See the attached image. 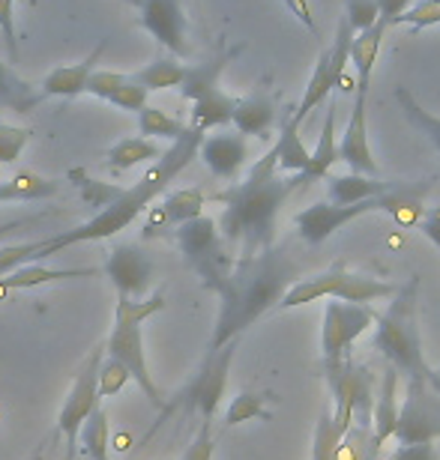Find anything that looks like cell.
<instances>
[{
	"instance_id": "cell-1",
	"label": "cell",
	"mask_w": 440,
	"mask_h": 460,
	"mask_svg": "<svg viewBox=\"0 0 440 460\" xmlns=\"http://www.w3.org/2000/svg\"><path fill=\"white\" fill-rule=\"evenodd\" d=\"M302 279V266L288 245H270L252 257H237L228 279L219 284V317L207 353L240 341L249 326L273 311L293 281Z\"/></svg>"
},
{
	"instance_id": "cell-2",
	"label": "cell",
	"mask_w": 440,
	"mask_h": 460,
	"mask_svg": "<svg viewBox=\"0 0 440 460\" xmlns=\"http://www.w3.org/2000/svg\"><path fill=\"white\" fill-rule=\"evenodd\" d=\"M302 186L300 173L282 177L276 150H270L252 164L243 182H234L222 191H216L213 200L222 204L219 234L228 252L237 257H252L264 248L276 245V222L279 213L291 198V191Z\"/></svg>"
},
{
	"instance_id": "cell-3",
	"label": "cell",
	"mask_w": 440,
	"mask_h": 460,
	"mask_svg": "<svg viewBox=\"0 0 440 460\" xmlns=\"http://www.w3.org/2000/svg\"><path fill=\"white\" fill-rule=\"evenodd\" d=\"M201 137H204V132H198V128L189 126L177 141H171L168 150L150 164V171H147L132 189H126V191L117 189L114 198L108 200V204L99 209L90 222L78 225L76 230H63V234L42 236L40 248H36V254H33V263L49 261V257L67 252V248H72V245L99 243V239H108V236H114V234H121V230L130 227L135 218H139L141 213H147L150 204H156V200L168 191L171 182L189 168V162L198 155Z\"/></svg>"
},
{
	"instance_id": "cell-4",
	"label": "cell",
	"mask_w": 440,
	"mask_h": 460,
	"mask_svg": "<svg viewBox=\"0 0 440 460\" xmlns=\"http://www.w3.org/2000/svg\"><path fill=\"white\" fill-rule=\"evenodd\" d=\"M419 279L414 275L405 288H399L390 296L387 311H378V332H374V349L396 367V371L408 374V380H428L432 365L423 356V335H419Z\"/></svg>"
},
{
	"instance_id": "cell-5",
	"label": "cell",
	"mask_w": 440,
	"mask_h": 460,
	"mask_svg": "<svg viewBox=\"0 0 440 460\" xmlns=\"http://www.w3.org/2000/svg\"><path fill=\"white\" fill-rule=\"evenodd\" d=\"M162 308H165V296H162V293H153L150 299L117 296L114 326H112V335L105 338V356L114 358V362H121L126 371H130L132 383H139V389L147 394V401H150L159 412L165 410V398H162L159 385H156V380H153L150 367H147L141 326L153 314H159Z\"/></svg>"
},
{
	"instance_id": "cell-6",
	"label": "cell",
	"mask_w": 440,
	"mask_h": 460,
	"mask_svg": "<svg viewBox=\"0 0 440 460\" xmlns=\"http://www.w3.org/2000/svg\"><path fill=\"white\" fill-rule=\"evenodd\" d=\"M171 234H174V243L180 248V254L186 257V263L198 272L201 284L216 293L219 284L228 279V272H231V266H234V254L225 248L216 218H210V216L189 218V222L174 227Z\"/></svg>"
},
{
	"instance_id": "cell-7",
	"label": "cell",
	"mask_w": 440,
	"mask_h": 460,
	"mask_svg": "<svg viewBox=\"0 0 440 460\" xmlns=\"http://www.w3.org/2000/svg\"><path fill=\"white\" fill-rule=\"evenodd\" d=\"M327 385L333 394V421L338 434H347L351 425L372 428V410H374V376L369 367L354 365L345 358L336 371H327Z\"/></svg>"
},
{
	"instance_id": "cell-8",
	"label": "cell",
	"mask_w": 440,
	"mask_h": 460,
	"mask_svg": "<svg viewBox=\"0 0 440 460\" xmlns=\"http://www.w3.org/2000/svg\"><path fill=\"white\" fill-rule=\"evenodd\" d=\"M237 344H240V341H231V344L219 347L216 353H207L204 362H201V367H198V374L192 376L186 389L177 394V401L165 403L162 419L168 416V412H174V410H183V412H198L201 421H213L219 403H222V398H225L228 374H231Z\"/></svg>"
},
{
	"instance_id": "cell-9",
	"label": "cell",
	"mask_w": 440,
	"mask_h": 460,
	"mask_svg": "<svg viewBox=\"0 0 440 460\" xmlns=\"http://www.w3.org/2000/svg\"><path fill=\"white\" fill-rule=\"evenodd\" d=\"M378 311L372 305H354V302H327L324 320H320V358L324 374L336 371L347 358V349L356 344L365 329L374 326Z\"/></svg>"
},
{
	"instance_id": "cell-10",
	"label": "cell",
	"mask_w": 440,
	"mask_h": 460,
	"mask_svg": "<svg viewBox=\"0 0 440 460\" xmlns=\"http://www.w3.org/2000/svg\"><path fill=\"white\" fill-rule=\"evenodd\" d=\"M351 40H354V31H351V24H347L345 15H342L333 45H329V49H320L315 72H311L309 84H306V90H302V99H300L297 111L291 114V119L297 126H302V119H306L318 105H324L327 99L333 96V90L338 87V81H342V75L347 72V63H351Z\"/></svg>"
},
{
	"instance_id": "cell-11",
	"label": "cell",
	"mask_w": 440,
	"mask_h": 460,
	"mask_svg": "<svg viewBox=\"0 0 440 460\" xmlns=\"http://www.w3.org/2000/svg\"><path fill=\"white\" fill-rule=\"evenodd\" d=\"M103 358H105V341L90 349L85 356V362L78 365L76 380H72L67 401H63V407L58 412V434L67 437L69 460L76 457V439H78L81 425H85V419L99 407L96 380H99V365H103Z\"/></svg>"
},
{
	"instance_id": "cell-12",
	"label": "cell",
	"mask_w": 440,
	"mask_h": 460,
	"mask_svg": "<svg viewBox=\"0 0 440 460\" xmlns=\"http://www.w3.org/2000/svg\"><path fill=\"white\" fill-rule=\"evenodd\" d=\"M396 443L419 446L440 439V392L428 380H408L405 407L399 410Z\"/></svg>"
},
{
	"instance_id": "cell-13",
	"label": "cell",
	"mask_w": 440,
	"mask_h": 460,
	"mask_svg": "<svg viewBox=\"0 0 440 460\" xmlns=\"http://www.w3.org/2000/svg\"><path fill=\"white\" fill-rule=\"evenodd\" d=\"M139 6V22L171 58H189V18L186 0H132Z\"/></svg>"
},
{
	"instance_id": "cell-14",
	"label": "cell",
	"mask_w": 440,
	"mask_h": 460,
	"mask_svg": "<svg viewBox=\"0 0 440 460\" xmlns=\"http://www.w3.org/2000/svg\"><path fill=\"white\" fill-rule=\"evenodd\" d=\"M383 209V195L372 198V200H360V204H347V207H338V204H311L306 207L302 213H297L293 218V227L302 243L309 245H320L324 239H329L336 230H342L345 225L356 222L360 216H369V213H381Z\"/></svg>"
},
{
	"instance_id": "cell-15",
	"label": "cell",
	"mask_w": 440,
	"mask_h": 460,
	"mask_svg": "<svg viewBox=\"0 0 440 460\" xmlns=\"http://www.w3.org/2000/svg\"><path fill=\"white\" fill-rule=\"evenodd\" d=\"M103 272H105V279L114 284L117 296L141 299L147 293V288L153 284L150 254L135 243H117L105 257Z\"/></svg>"
},
{
	"instance_id": "cell-16",
	"label": "cell",
	"mask_w": 440,
	"mask_h": 460,
	"mask_svg": "<svg viewBox=\"0 0 440 460\" xmlns=\"http://www.w3.org/2000/svg\"><path fill=\"white\" fill-rule=\"evenodd\" d=\"M365 102H369V90H354V111L347 119L345 135L338 137L336 150L338 162H345L354 173H369L378 177V162L369 146V117H365Z\"/></svg>"
},
{
	"instance_id": "cell-17",
	"label": "cell",
	"mask_w": 440,
	"mask_h": 460,
	"mask_svg": "<svg viewBox=\"0 0 440 460\" xmlns=\"http://www.w3.org/2000/svg\"><path fill=\"white\" fill-rule=\"evenodd\" d=\"M207 195L201 189H177L171 195L162 198V204H150L147 209V222H144V236H162L171 234L174 227L189 222V218L204 216Z\"/></svg>"
},
{
	"instance_id": "cell-18",
	"label": "cell",
	"mask_w": 440,
	"mask_h": 460,
	"mask_svg": "<svg viewBox=\"0 0 440 460\" xmlns=\"http://www.w3.org/2000/svg\"><path fill=\"white\" fill-rule=\"evenodd\" d=\"M198 159L207 164L216 180H237L243 164L249 162V144L240 132L204 135L198 144Z\"/></svg>"
},
{
	"instance_id": "cell-19",
	"label": "cell",
	"mask_w": 440,
	"mask_h": 460,
	"mask_svg": "<svg viewBox=\"0 0 440 460\" xmlns=\"http://www.w3.org/2000/svg\"><path fill=\"white\" fill-rule=\"evenodd\" d=\"M396 425H399V371L387 365L378 392H374V410H372V446L378 452H383V446L396 437Z\"/></svg>"
},
{
	"instance_id": "cell-20",
	"label": "cell",
	"mask_w": 440,
	"mask_h": 460,
	"mask_svg": "<svg viewBox=\"0 0 440 460\" xmlns=\"http://www.w3.org/2000/svg\"><path fill=\"white\" fill-rule=\"evenodd\" d=\"M108 42H99V49L90 51V58L78 60V63H67V66H58L51 69L49 75L40 81V90L42 96H60V99H76V96H85V87H87V78L90 72L96 69L99 58H103Z\"/></svg>"
},
{
	"instance_id": "cell-21",
	"label": "cell",
	"mask_w": 440,
	"mask_h": 460,
	"mask_svg": "<svg viewBox=\"0 0 440 460\" xmlns=\"http://www.w3.org/2000/svg\"><path fill=\"white\" fill-rule=\"evenodd\" d=\"M96 272L99 270H94V266H85V270H49L42 263H24L13 272L0 275V299H6L13 290H33L42 288V284L67 281V279H90Z\"/></svg>"
},
{
	"instance_id": "cell-22",
	"label": "cell",
	"mask_w": 440,
	"mask_h": 460,
	"mask_svg": "<svg viewBox=\"0 0 440 460\" xmlns=\"http://www.w3.org/2000/svg\"><path fill=\"white\" fill-rule=\"evenodd\" d=\"M273 123H276V102H273L270 93H252L234 102L231 126L243 137H264L273 128Z\"/></svg>"
},
{
	"instance_id": "cell-23",
	"label": "cell",
	"mask_w": 440,
	"mask_h": 460,
	"mask_svg": "<svg viewBox=\"0 0 440 460\" xmlns=\"http://www.w3.org/2000/svg\"><path fill=\"white\" fill-rule=\"evenodd\" d=\"M392 186L369 173H345V177H329L327 173V200L329 204L347 207V204H360V200H372L378 195H387Z\"/></svg>"
},
{
	"instance_id": "cell-24",
	"label": "cell",
	"mask_w": 440,
	"mask_h": 460,
	"mask_svg": "<svg viewBox=\"0 0 440 460\" xmlns=\"http://www.w3.org/2000/svg\"><path fill=\"white\" fill-rule=\"evenodd\" d=\"M383 33H387V24H383V22L372 24L369 31H363V33H354V40H351V63H354V69H356V90H369L372 87L374 63H378Z\"/></svg>"
},
{
	"instance_id": "cell-25",
	"label": "cell",
	"mask_w": 440,
	"mask_h": 460,
	"mask_svg": "<svg viewBox=\"0 0 440 460\" xmlns=\"http://www.w3.org/2000/svg\"><path fill=\"white\" fill-rule=\"evenodd\" d=\"M234 54H237V49L234 51H219L213 60L198 63V66H186V75H183V84H180L183 99L195 102V99H201V96H210V93H216V90H222L219 78H222L228 60H231Z\"/></svg>"
},
{
	"instance_id": "cell-26",
	"label": "cell",
	"mask_w": 440,
	"mask_h": 460,
	"mask_svg": "<svg viewBox=\"0 0 440 460\" xmlns=\"http://www.w3.org/2000/svg\"><path fill=\"white\" fill-rule=\"evenodd\" d=\"M42 90L24 81L9 63L0 60V108L13 114H27L42 102Z\"/></svg>"
},
{
	"instance_id": "cell-27",
	"label": "cell",
	"mask_w": 440,
	"mask_h": 460,
	"mask_svg": "<svg viewBox=\"0 0 440 460\" xmlns=\"http://www.w3.org/2000/svg\"><path fill=\"white\" fill-rule=\"evenodd\" d=\"M338 137H336V99H329L327 105V119H324V128H320V137H318V146L309 153V168L300 173L302 182H315L320 177H327L329 168L338 162V150H336Z\"/></svg>"
},
{
	"instance_id": "cell-28",
	"label": "cell",
	"mask_w": 440,
	"mask_h": 460,
	"mask_svg": "<svg viewBox=\"0 0 440 460\" xmlns=\"http://www.w3.org/2000/svg\"><path fill=\"white\" fill-rule=\"evenodd\" d=\"M60 191L58 180H45L40 173H15L13 180L0 182V204H18V200H45Z\"/></svg>"
},
{
	"instance_id": "cell-29",
	"label": "cell",
	"mask_w": 440,
	"mask_h": 460,
	"mask_svg": "<svg viewBox=\"0 0 440 460\" xmlns=\"http://www.w3.org/2000/svg\"><path fill=\"white\" fill-rule=\"evenodd\" d=\"M234 96H228L225 90H216L210 96H201L192 102V128L198 132H210V128H222L231 123V111H234Z\"/></svg>"
},
{
	"instance_id": "cell-30",
	"label": "cell",
	"mask_w": 440,
	"mask_h": 460,
	"mask_svg": "<svg viewBox=\"0 0 440 460\" xmlns=\"http://www.w3.org/2000/svg\"><path fill=\"white\" fill-rule=\"evenodd\" d=\"M162 155V150L156 146L150 137H123L121 144H114L105 153V162L112 171H132L144 162H156Z\"/></svg>"
},
{
	"instance_id": "cell-31",
	"label": "cell",
	"mask_w": 440,
	"mask_h": 460,
	"mask_svg": "<svg viewBox=\"0 0 440 460\" xmlns=\"http://www.w3.org/2000/svg\"><path fill=\"white\" fill-rule=\"evenodd\" d=\"M273 150H276V162L285 173H302L309 168V150L302 146L300 126L291 117H285V123H282L279 141L273 144Z\"/></svg>"
},
{
	"instance_id": "cell-32",
	"label": "cell",
	"mask_w": 440,
	"mask_h": 460,
	"mask_svg": "<svg viewBox=\"0 0 440 460\" xmlns=\"http://www.w3.org/2000/svg\"><path fill=\"white\" fill-rule=\"evenodd\" d=\"M183 75H186V66L177 58H156L153 63H147L132 75V81L147 90V93H156V90H168V87H180Z\"/></svg>"
},
{
	"instance_id": "cell-33",
	"label": "cell",
	"mask_w": 440,
	"mask_h": 460,
	"mask_svg": "<svg viewBox=\"0 0 440 460\" xmlns=\"http://www.w3.org/2000/svg\"><path fill=\"white\" fill-rule=\"evenodd\" d=\"M78 439L85 446V452L94 460H108V448H112V430H108V412L96 407L85 419V425L78 430Z\"/></svg>"
},
{
	"instance_id": "cell-34",
	"label": "cell",
	"mask_w": 440,
	"mask_h": 460,
	"mask_svg": "<svg viewBox=\"0 0 440 460\" xmlns=\"http://www.w3.org/2000/svg\"><path fill=\"white\" fill-rule=\"evenodd\" d=\"M186 123H180L177 117L165 114L162 108H153V105H144L139 111V132L141 137H165V141H177V137L186 132Z\"/></svg>"
},
{
	"instance_id": "cell-35",
	"label": "cell",
	"mask_w": 440,
	"mask_h": 460,
	"mask_svg": "<svg viewBox=\"0 0 440 460\" xmlns=\"http://www.w3.org/2000/svg\"><path fill=\"white\" fill-rule=\"evenodd\" d=\"M396 102L401 105V111H405V117L414 123L419 132H423L428 141H432V146L440 153V117H435V114H428L423 105L417 102L414 96H410V90H405V87H399L396 90Z\"/></svg>"
},
{
	"instance_id": "cell-36",
	"label": "cell",
	"mask_w": 440,
	"mask_h": 460,
	"mask_svg": "<svg viewBox=\"0 0 440 460\" xmlns=\"http://www.w3.org/2000/svg\"><path fill=\"white\" fill-rule=\"evenodd\" d=\"M255 419L270 421V410L264 407L261 394L240 392L231 403H228V410H225V425L228 428H237V425H243V421H255Z\"/></svg>"
},
{
	"instance_id": "cell-37",
	"label": "cell",
	"mask_w": 440,
	"mask_h": 460,
	"mask_svg": "<svg viewBox=\"0 0 440 460\" xmlns=\"http://www.w3.org/2000/svg\"><path fill=\"white\" fill-rule=\"evenodd\" d=\"M369 455H378V448L372 446V428L351 425V430L338 439L336 460H369Z\"/></svg>"
},
{
	"instance_id": "cell-38",
	"label": "cell",
	"mask_w": 440,
	"mask_h": 460,
	"mask_svg": "<svg viewBox=\"0 0 440 460\" xmlns=\"http://www.w3.org/2000/svg\"><path fill=\"white\" fill-rule=\"evenodd\" d=\"M342 434H338L333 410H324L315 425V439H311V460H336V446Z\"/></svg>"
},
{
	"instance_id": "cell-39",
	"label": "cell",
	"mask_w": 440,
	"mask_h": 460,
	"mask_svg": "<svg viewBox=\"0 0 440 460\" xmlns=\"http://www.w3.org/2000/svg\"><path fill=\"white\" fill-rule=\"evenodd\" d=\"M130 383H132L130 371H126L121 362H114V358L105 356L103 365H99V380H96L99 398H114V394H121Z\"/></svg>"
},
{
	"instance_id": "cell-40",
	"label": "cell",
	"mask_w": 440,
	"mask_h": 460,
	"mask_svg": "<svg viewBox=\"0 0 440 460\" xmlns=\"http://www.w3.org/2000/svg\"><path fill=\"white\" fill-rule=\"evenodd\" d=\"M392 24H410L414 31H426V27L440 24V0H414Z\"/></svg>"
},
{
	"instance_id": "cell-41",
	"label": "cell",
	"mask_w": 440,
	"mask_h": 460,
	"mask_svg": "<svg viewBox=\"0 0 440 460\" xmlns=\"http://www.w3.org/2000/svg\"><path fill=\"white\" fill-rule=\"evenodd\" d=\"M126 81H130V75H123V72H114V69H94L87 78V87L85 93L94 96V99H103V102H108L117 90H121Z\"/></svg>"
},
{
	"instance_id": "cell-42",
	"label": "cell",
	"mask_w": 440,
	"mask_h": 460,
	"mask_svg": "<svg viewBox=\"0 0 440 460\" xmlns=\"http://www.w3.org/2000/svg\"><path fill=\"white\" fill-rule=\"evenodd\" d=\"M27 141H31V128L0 123V164L18 162V155H22Z\"/></svg>"
},
{
	"instance_id": "cell-43",
	"label": "cell",
	"mask_w": 440,
	"mask_h": 460,
	"mask_svg": "<svg viewBox=\"0 0 440 460\" xmlns=\"http://www.w3.org/2000/svg\"><path fill=\"white\" fill-rule=\"evenodd\" d=\"M345 22L351 24L354 33L369 31L372 24L381 22L378 4L374 0H345Z\"/></svg>"
},
{
	"instance_id": "cell-44",
	"label": "cell",
	"mask_w": 440,
	"mask_h": 460,
	"mask_svg": "<svg viewBox=\"0 0 440 460\" xmlns=\"http://www.w3.org/2000/svg\"><path fill=\"white\" fill-rule=\"evenodd\" d=\"M216 439H213V421H201L198 434L192 437L189 448L183 452V460H213Z\"/></svg>"
},
{
	"instance_id": "cell-45",
	"label": "cell",
	"mask_w": 440,
	"mask_h": 460,
	"mask_svg": "<svg viewBox=\"0 0 440 460\" xmlns=\"http://www.w3.org/2000/svg\"><path fill=\"white\" fill-rule=\"evenodd\" d=\"M108 105H114V108H121V111H135L139 114L141 108L147 105V90L139 84V81H132V75H130V81L117 90V93L108 99Z\"/></svg>"
},
{
	"instance_id": "cell-46",
	"label": "cell",
	"mask_w": 440,
	"mask_h": 460,
	"mask_svg": "<svg viewBox=\"0 0 440 460\" xmlns=\"http://www.w3.org/2000/svg\"><path fill=\"white\" fill-rule=\"evenodd\" d=\"M0 33L9 54H18V33H15V0H0Z\"/></svg>"
},
{
	"instance_id": "cell-47",
	"label": "cell",
	"mask_w": 440,
	"mask_h": 460,
	"mask_svg": "<svg viewBox=\"0 0 440 460\" xmlns=\"http://www.w3.org/2000/svg\"><path fill=\"white\" fill-rule=\"evenodd\" d=\"M387 460H437L435 443H419V446H401L396 455Z\"/></svg>"
},
{
	"instance_id": "cell-48",
	"label": "cell",
	"mask_w": 440,
	"mask_h": 460,
	"mask_svg": "<svg viewBox=\"0 0 440 460\" xmlns=\"http://www.w3.org/2000/svg\"><path fill=\"white\" fill-rule=\"evenodd\" d=\"M285 6L291 9V15H297V22L306 27L309 33H318V24H315V13H311V4L309 0H285Z\"/></svg>"
},
{
	"instance_id": "cell-49",
	"label": "cell",
	"mask_w": 440,
	"mask_h": 460,
	"mask_svg": "<svg viewBox=\"0 0 440 460\" xmlns=\"http://www.w3.org/2000/svg\"><path fill=\"white\" fill-rule=\"evenodd\" d=\"M378 4V13H381V22L387 24V27H392V22L405 13V9L414 4V0H374Z\"/></svg>"
},
{
	"instance_id": "cell-50",
	"label": "cell",
	"mask_w": 440,
	"mask_h": 460,
	"mask_svg": "<svg viewBox=\"0 0 440 460\" xmlns=\"http://www.w3.org/2000/svg\"><path fill=\"white\" fill-rule=\"evenodd\" d=\"M49 216H51V209H42V213H33V216H24V218H13V222L0 225V239H4V236H13V234H18L22 227H31V225L42 222V218H49Z\"/></svg>"
},
{
	"instance_id": "cell-51",
	"label": "cell",
	"mask_w": 440,
	"mask_h": 460,
	"mask_svg": "<svg viewBox=\"0 0 440 460\" xmlns=\"http://www.w3.org/2000/svg\"><path fill=\"white\" fill-rule=\"evenodd\" d=\"M423 234L432 239V243L437 245L440 243V207H435V209H428V213L423 216V222L417 225Z\"/></svg>"
},
{
	"instance_id": "cell-52",
	"label": "cell",
	"mask_w": 440,
	"mask_h": 460,
	"mask_svg": "<svg viewBox=\"0 0 440 460\" xmlns=\"http://www.w3.org/2000/svg\"><path fill=\"white\" fill-rule=\"evenodd\" d=\"M428 385H432V389H437V392H440V365H437V367H432V371H428Z\"/></svg>"
},
{
	"instance_id": "cell-53",
	"label": "cell",
	"mask_w": 440,
	"mask_h": 460,
	"mask_svg": "<svg viewBox=\"0 0 440 460\" xmlns=\"http://www.w3.org/2000/svg\"><path fill=\"white\" fill-rule=\"evenodd\" d=\"M437 248H440V243H437Z\"/></svg>"
},
{
	"instance_id": "cell-54",
	"label": "cell",
	"mask_w": 440,
	"mask_h": 460,
	"mask_svg": "<svg viewBox=\"0 0 440 460\" xmlns=\"http://www.w3.org/2000/svg\"><path fill=\"white\" fill-rule=\"evenodd\" d=\"M40 460H42V457H40Z\"/></svg>"
}]
</instances>
